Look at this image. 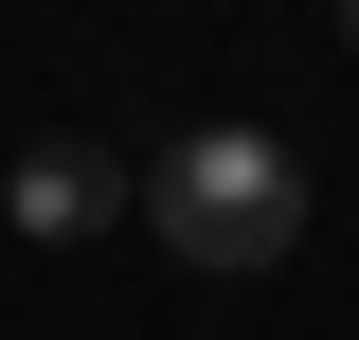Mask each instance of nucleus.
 <instances>
[{"instance_id": "7ed1b4c3", "label": "nucleus", "mask_w": 359, "mask_h": 340, "mask_svg": "<svg viewBox=\"0 0 359 340\" xmlns=\"http://www.w3.org/2000/svg\"><path fill=\"white\" fill-rule=\"evenodd\" d=\"M341 54H359V0H341Z\"/></svg>"}, {"instance_id": "f03ea898", "label": "nucleus", "mask_w": 359, "mask_h": 340, "mask_svg": "<svg viewBox=\"0 0 359 340\" xmlns=\"http://www.w3.org/2000/svg\"><path fill=\"white\" fill-rule=\"evenodd\" d=\"M0 215H18V251H90V233L126 215V162L54 126V143H18V179H0Z\"/></svg>"}, {"instance_id": "f257e3e1", "label": "nucleus", "mask_w": 359, "mask_h": 340, "mask_svg": "<svg viewBox=\"0 0 359 340\" xmlns=\"http://www.w3.org/2000/svg\"><path fill=\"white\" fill-rule=\"evenodd\" d=\"M126 215L162 233L180 269H216V287H233V269H287V251H306V162H287L269 126H180L162 162L126 179Z\"/></svg>"}]
</instances>
